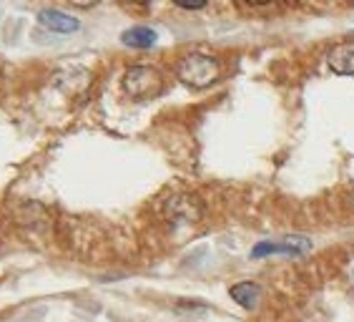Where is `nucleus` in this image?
I'll list each match as a JSON object with an SVG mask.
<instances>
[{
  "mask_svg": "<svg viewBox=\"0 0 354 322\" xmlns=\"http://www.w3.org/2000/svg\"><path fill=\"white\" fill-rule=\"evenodd\" d=\"M309 249V242H299L289 237L284 242H261L252 249V257H266V254H299Z\"/></svg>",
  "mask_w": 354,
  "mask_h": 322,
  "instance_id": "423d86ee",
  "label": "nucleus"
},
{
  "mask_svg": "<svg viewBox=\"0 0 354 322\" xmlns=\"http://www.w3.org/2000/svg\"><path fill=\"white\" fill-rule=\"evenodd\" d=\"M123 91L133 101H151L164 91V75L153 66H131L123 73Z\"/></svg>",
  "mask_w": 354,
  "mask_h": 322,
  "instance_id": "f03ea898",
  "label": "nucleus"
},
{
  "mask_svg": "<svg viewBox=\"0 0 354 322\" xmlns=\"http://www.w3.org/2000/svg\"><path fill=\"white\" fill-rule=\"evenodd\" d=\"M121 41L131 48H151L156 43V30L146 26H133L129 30H123Z\"/></svg>",
  "mask_w": 354,
  "mask_h": 322,
  "instance_id": "0eeeda50",
  "label": "nucleus"
},
{
  "mask_svg": "<svg viewBox=\"0 0 354 322\" xmlns=\"http://www.w3.org/2000/svg\"><path fill=\"white\" fill-rule=\"evenodd\" d=\"M201 214H204L201 199L194 194H176L166 202V220L171 224H194L201 220Z\"/></svg>",
  "mask_w": 354,
  "mask_h": 322,
  "instance_id": "7ed1b4c3",
  "label": "nucleus"
},
{
  "mask_svg": "<svg viewBox=\"0 0 354 322\" xmlns=\"http://www.w3.org/2000/svg\"><path fill=\"white\" fill-rule=\"evenodd\" d=\"M349 204L354 206V189H352V192H349Z\"/></svg>",
  "mask_w": 354,
  "mask_h": 322,
  "instance_id": "9d476101",
  "label": "nucleus"
},
{
  "mask_svg": "<svg viewBox=\"0 0 354 322\" xmlns=\"http://www.w3.org/2000/svg\"><path fill=\"white\" fill-rule=\"evenodd\" d=\"M178 8H184V10H198V8H204L206 3H176Z\"/></svg>",
  "mask_w": 354,
  "mask_h": 322,
  "instance_id": "1a4fd4ad",
  "label": "nucleus"
},
{
  "mask_svg": "<svg viewBox=\"0 0 354 322\" xmlns=\"http://www.w3.org/2000/svg\"><path fill=\"white\" fill-rule=\"evenodd\" d=\"M38 23H41L43 28H48V30H53V33H75V30L81 28L78 18L63 13V10H55V8L41 10V13H38Z\"/></svg>",
  "mask_w": 354,
  "mask_h": 322,
  "instance_id": "20e7f679",
  "label": "nucleus"
},
{
  "mask_svg": "<svg viewBox=\"0 0 354 322\" xmlns=\"http://www.w3.org/2000/svg\"><path fill=\"white\" fill-rule=\"evenodd\" d=\"M218 73H221L218 61L206 53H189L176 66L178 81L186 83L189 89H209L218 78Z\"/></svg>",
  "mask_w": 354,
  "mask_h": 322,
  "instance_id": "f257e3e1",
  "label": "nucleus"
},
{
  "mask_svg": "<svg viewBox=\"0 0 354 322\" xmlns=\"http://www.w3.org/2000/svg\"><path fill=\"white\" fill-rule=\"evenodd\" d=\"M232 300L244 310H254L259 302V287L254 282H239L232 287Z\"/></svg>",
  "mask_w": 354,
  "mask_h": 322,
  "instance_id": "6e6552de",
  "label": "nucleus"
},
{
  "mask_svg": "<svg viewBox=\"0 0 354 322\" xmlns=\"http://www.w3.org/2000/svg\"><path fill=\"white\" fill-rule=\"evenodd\" d=\"M327 63L334 73L352 75L354 73V41H344L332 46L327 53Z\"/></svg>",
  "mask_w": 354,
  "mask_h": 322,
  "instance_id": "39448f33",
  "label": "nucleus"
}]
</instances>
